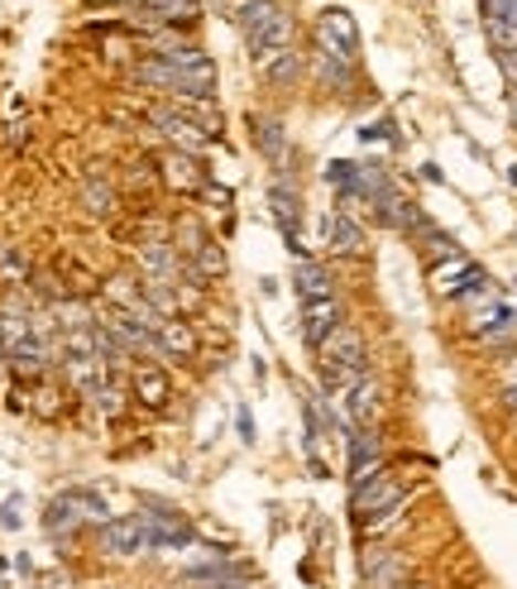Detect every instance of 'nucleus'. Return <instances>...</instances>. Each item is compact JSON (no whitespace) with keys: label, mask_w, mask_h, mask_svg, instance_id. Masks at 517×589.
Masks as SVG:
<instances>
[{"label":"nucleus","mask_w":517,"mask_h":589,"mask_svg":"<svg viewBox=\"0 0 517 589\" xmlns=\"http://www.w3.org/2000/svg\"><path fill=\"white\" fill-rule=\"evenodd\" d=\"M135 77L163 86V92H172V101H211L215 92V67L201 49H168L154 63H139Z\"/></svg>","instance_id":"1"},{"label":"nucleus","mask_w":517,"mask_h":589,"mask_svg":"<svg viewBox=\"0 0 517 589\" xmlns=\"http://www.w3.org/2000/svg\"><path fill=\"white\" fill-rule=\"evenodd\" d=\"M326 244H330V254H340V259H359L369 250V244H365V225H359L350 211H330Z\"/></svg>","instance_id":"17"},{"label":"nucleus","mask_w":517,"mask_h":589,"mask_svg":"<svg viewBox=\"0 0 517 589\" xmlns=\"http://www.w3.org/2000/svg\"><path fill=\"white\" fill-rule=\"evenodd\" d=\"M20 523H24V517H20V498H6V503H0V527L14 532Z\"/></svg>","instance_id":"29"},{"label":"nucleus","mask_w":517,"mask_h":589,"mask_svg":"<svg viewBox=\"0 0 517 589\" xmlns=\"http://www.w3.org/2000/svg\"><path fill=\"white\" fill-rule=\"evenodd\" d=\"M340 322H345V312H340V297H336V293H330V297H316V302H302V340H307L312 350H316V345H321Z\"/></svg>","instance_id":"15"},{"label":"nucleus","mask_w":517,"mask_h":589,"mask_svg":"<svg viewBox=\"0 0 517 589\" xmlns=\"http://www.w3.org/2000/svg\"><path fill=\"white\" fill-rule=\"evenodd\" d=\"M345 445H350V488L383 470V441H379V431H373V427H350Z\"/></svg>","instance_id":"10"},{"label":"nucleus","mask_w":517,"mask_h":589,"mask_svg":"<svg viewBox=\"0 0 517 589\" xmlns=\"http://www.w3.org/2000/svg\"><path fill=\"white\" fill-rule=\"evenodd\" d=\"M139 6L149 10L154 20H163V24H192L201 14L197 0H139Z\"/></svg>","instance_id":"21"},{"label":"nucleus","mask_w":517,"mask_h":589,"mask_svg":"<svg viewBox=\"0 0 517 589\" xmlns=\"http://www.w3.org/2000/svg\"><path fill=\"white\" fill-rule=\"evenodd\" d=\"M345 417H350V427H373L379 422V412H383V388L373 374H359V379L345 388Z\"/></svg>","instance_id":"13"},{"label":"nucleus","mask_w":517,"mask_h":589,"mask_svg":"<svg viewBox=\"0 0 517 589\" xmlns=\"http://www.w3.org/2000/svg\"><path fill=\"white\" fill-rule=\"evenodd\" d=\"M484 29L498 53H517V0H484Z\"/></svg>","instance_id":"16"},{"label":"nucleus","mask_w":517,"mask_h":589,"mask_svg":"<svg viewBox=\"0 0 517 589\" xmlns=\"http://www.w3.org/2000/svg\"><path fill=\"white\" fill-rule=\"evenodd\" d=\"M106 527V498L92 494V488H67V494H57L49 508H43V532L49 537H77L82 527Z\"/></svg>","instance_id":"4"},{"label":"nucleus","mask_w":517,"mask_h":589,"mask_svg":"<svg viewBox=\"0 0 517 589\" xmlns=\"http://www.w3.org/2000/svg\"><path fill=\"white\" fill-rule=\"evenodd\" d=\"M144 527H149V551H163V546H187L192 541V527L178 508H163V503H149V513H139Z\"/></svg>","instance_id":"12"},{"label":"nucleus","mask_w":517,"mask_h":589,"mask_svg":"<svg viewBox=\"0 0 517 589\" xmlns=\"http://www.w3.org/2000/svg\"><path fill=\"white\" fill-rule=\"evenodd\" d=\"M513 120H517V92H513Z\"/></svg>","instance_id":"35"},{"label":"nucleus","mask_w":517,"mask_h":589,"mask_svg":"<svg viewBox=\"0 0 517 589\" xmlns=\"http://www.w3.org/2000/svg\"><path fill=\"white\" fill-rule=\"evenodd\" d=\"M240 580H225V585H201V589H235Z\"/></svg>","instance_id":"34"},{"label":"nucleus","mask_w":517,"mask_h":589,"mask_svg":"<svg viewBox=\"0 0 517 589\" xmlns=\"http://www.w3.org/2000/svg\"><path fill=\"white\" fill-rule=\"evenodd\" d=\"M207 240H211L207 230H201V225L192 221V215H182V221H178V244H172V250H178L182 259H192V254H197Z\"/></svg>","instance_id":"25"},{"label":"nucleus","mask_w":517,"mask_h":589,"mask_svg":"<svg viewBox=\"0 0 517 589\" xmlns=\"http://www.w3.org/2000/svg\"><path fill=\"white\" fill-rule=\"evenodd\" d=\"M402 589H426V585H412V580H408V585H402Z\"/></svg>","instance_id":"36"},{"label":"nucleus","mask_w":517,"mask_h":589,"mask_svg":"<svg viewBox=\"0 0 517 589\" xmlns=\"http://www.w3.org/2000/svg\"><path fill=\"white\" fill-rule=\"evenodd\" d=\"M258 72H264V77H268V82H293V77H297V72H302V57H297L293 49H287V53H278V57H273V63H268V67H258Z\"/></svg>","instance_id":"27"},{"label":"nucleus","mask_w":517,"mask_h":589,"mask_svg":"<svg viewBox=\"0 0 517 589\" xmlns=\"http://www.w3.org/2000/svg\"><path fill=\"white\" fill-rule=\"evenodd\" d=\"M268 211H273V221H278L293 259H307V254H302V197H297V187L287 178H278L268 187Z\"/></svg>","instance_id":"7"},{"label":"nucleus","mask_w":517,"mask_h":589,"mask_svg":"<svg viewBox=\"0 0 517 589\" xmlns=\"http://www.w3.org/2000/svg\"><path fill=\"white\" fill-rule=\"evenodd\" d=\"M408 498V488H402V480L393 470H379V474H369L365 484H355L350 488V513L359 517V523H369V517H379V513H388V508H398V503Z\"/></svg>","instance_id":"6"},{"label":"nucleus","mask_w":517,"mask_h":589,"mask_svg":"<svg viewBox=\"0 0 517 589\" xmlns=\"http://www.w3.org/2000/svg\"><path fill=\"white\" fill-rule=\"evenodd\" d=\"M149 120L163 129V135L172 139V149H187V154H197L201 144H207L211 135L207 129H201L197 120H187V115L178 111V106H163V101H158V106H149Z\"/></svg>","instance_id":"14"},{"label":"nucleus","mask_w":517,"mask_h":589,"mask_svg":"<svg viewBox=\"0 0 517 589\" xmlns=\"http://www.w3.org/2000/svg\"><path fill=\"white\" fill-rule=\"evenodd\" d=\"M86 211H92V215H110L115 211V192H110V187H101V178L86 182Z\"/></svg>","instance_id":"28"},{"label":"nucleus","mask_w":517,"mask_h":589,"mask_svg":"<svg viewBox=\"0 0 517 589\" xmlns=\"http://www.w3.org/2000/svg\"><path fill=\"white\" fill-rule=\"evenodd\" d=\"M154 350L168 355V359H192L197 355L192 326H187L182 316H163V322H158V330H154Z\"/></svg>","instance_id":"18"},{"label":"nucleus","mask_w":517,"mask_h":589,"mask_svg":"<svg viewBox=\"0 0 517 589\" xmlns=\"http://www.w3.org/2000/svg\"><path fill=\"white\" fill-rule=\"evenodd\" d=\"M254 144L264 149V158H273V164H283V158H287V135H283L278 120H258V115H254Z\"/></svg>","instance_id":"22"},{"label":"nucleus","mask_w":517,"mask_h":589,"mask_svg":"<svg viewBox=\"0 0 517 589\" xmlns=\"http://www.w3.org/2000/svg\"><path fill=\"white\" fill-rule=\"evenodd\" d=\"M135 398L144 402V408H163V402L172 398L168 374L158 365H135Z\"/></svg>","instance_id":"20"},{"label":"nucleus","mask_w":517,"mask_h":589,"mask_svg":"<svg viewBox=\"0 0 517 589\" xmlns=\"http://www.w3.org/2000/svg\"><path fill=\"white\" fill-rule=\"evenodd\" d=\"M316 49H321L326 63H340V67H355L359 57V24L350 10L330 6L316 14Z\"/></svg>","instance_id":"5"},{"label":"nucleus","mask_w":517,"mask_h":589,"mask_svg":"<svg viewBox=\"0 0 517 589\" xmlns=\"http://www.w3.org/2000/svg\"><path fill=\"white\" fill-rule=\"evenodd\" d=\"M39 589H72V575H63V570H43V575H39Z\"/></svg>","instance_id":"30"},{"label":"nucleus","mask_w":517,"mask_h":589,"mask_svg":"<svg viewBox=\"0 0 517 589\" xmlns=\"http://www.w3.org/2000/svg\"><path fill=\"white\" fill-rule=\"evenodd\" d=\"M86 398H92V402H96V408L106 412V417H120V412H125V393H120V383H115L110 374H106V379H101V383H96Z\"/></svg>","instance_id":"24"},{"label":"nucleus","mask_w":517,"mask_h":589,"mask_svg":"<svg viewBox=\"0 0 517 589\" xmlns=\"http://www.w3.org/2000/svg\"><path fill=\"white\" fill-rule=\"evenodd\" d=\"M240 437H244V441H254V422H250V412H240Z\"/></svg>","instance_id":"32"},{"label":"nucleus","mask_w":517,"mask_h":589,"mask_svg":"<svg viewBox=\"0 0 517 589\" xmlns=\"http://www.w3.org/2000/svg\"><path fill=\"white\" fill-rule=\"evenodd\" d=\"M293 287H297V297H302V302H316V297H330V293H336V287H330L326 264H316V259H297Z\"/></svg>","instance_id":"19"},{"label":"nucleus","mask_w":517,"mask_h":589,"mask_svg":"<svg viewBox=\"0 0 517 589\" xmlns=\"http://www.w3.org/2000/svg\"><path fill=\"white\" fill-rule=\"evenodd\" d=\"M359 570H365V589H402L408 585V556L388 551V546H373V551L359 556Z\"/></svg>","instance_id":"9"},{"label":"nucleus","mask_w":517,"mask_h":589,"mask_svg":"<svg viewBox=\"0 0 517 589\" xmlns=\"http://www.w3.org/2000/svg\"><path fill=\"white\" fill-rule=\"evenodd\" d=\"M158 172H163V182L172 187V192H187V197L207 192V168H201L197 154H187V149H163Z\"/></svg>","instance_id":"11"},{"label":"nucleus","mask_w":517,"mask_h":589,"mask_svg":"<svg viewBox=\"0 0 517 589\" xmlns=\"http://www.w3.org/2000/svg\"><path fill=\"white\" fill-rule=\"evenodd\" d=\"M503 408H508L517 417V388H503Z\"/></svg>","instance_id":"33"},{"label":"nucleus","mask_w":517,"mask_h":589,"mask_svg":"<svg viewBox=\"0 0 517 589\" xmlns=\"http://www.w3.org/2000/svg\"><path fill=\"white\" fill-rule=\"evenodd\" d=\"M416 235H422V250H426L431 259H436V264H441V259H451V254H460V250H455V240L445 235V230H436L431 221H426L422 230H416Z\"/></svg>","instance_id":"26"},{"label":"nucleus","mask_w":517,"mask_h":589,"mask_svg":"<svg viewBox=\"0 0 517 589\" xmlns=\"http://www.w3.org/2000/svg\"><path fill=\"white\" fill-rule=\"evenodd\" d=\"M101 546L110 556H139V551H149V527H144L139 513H120L101 527Z\"/></svg>","instance_id":"8"},{"label":"nucleus","mask_w":517,"mask_h":589,"mask_svg":"<svg viewBox=\"0 0 517 589\" xmlns=\"http://www.w3.org/2000/svg\"><path fill=\"white\" fill-rule=\"evenodd\" d=\"M235 24L244 34V49L258 67H268L278 53L293 49V14H287L278 0H240Z\"/></svg>","instance_id":"2"},{"label":"nucleus","mask_w":517,"mask_h":589,"mask_svg":"<svg viewBox=\"0 0 517 589\" xmlns=\"http://www.w3.org/2000/svg\"><path fill=\"white\" fill-rule=\"evenodd\" d=\"M53 398H57L53 388H39V402H34V408H39L43 417H53V412H57V402H53Z\"/></svg>","instance_id":"31"},{"label":"nucleus","mask_w":517,"mask_h":589,"mask_svg":"<svg viewBox=\"0 0 517 589\" xmlns=\"http://www.w3.org/2000/svg\"><path fill=\"white\" fill-rule=\"evenodd\" d=\"M316 359H321V374L336 393H345L359 374H369L365 336H359V326H350V322H340L321 345H316Z\"/></svg>","instance_id":"3"},{"label":"nucleus","mask_w":517,"mask_h":589,"mask_svg":"<svg viewBox=\"0 0 517 589\" xmlns=\"http://www.w3.org/2000/svg\"><path fill=\"white\" fill-rule=\"evenodd\" d=\"M187 269H192L197 278H221V273H225V250L215 240H207L192 259H187Z\"/></svg>","instance_id":"23"}]
</instances>
